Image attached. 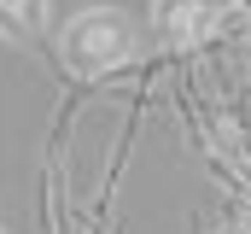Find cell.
I'll return each instance as SVG.
<instances>
[{
	"label": "cell",
	"mask_w": 251,
	"mask_h": 234,
	"mask_svg": "<svg viewBox=\"0 0 251 234\" xmlns=\"http://www.w3.org/2000/svg\"><path fill=\"white\" fill-rule=\"evenodd\" d=\"M64 53H70V64H82V70H111V64L128 58V24L117 18V12L100 6V12H88V18L70 24Z\"/></svg>",
	"instance_id": "6da1fadb"
},
{
	"label": "cell",
	"mask_w": 251,
	"mask_h": 234,
	"mask_svg": "<svg viewBox=\"0 0 251 234\" xmlns=\"http://www.w3.org/2000/svg\"><path fill=\"white\" fill-rule=\"evenodd\" d=\"M0 18L12 29H35L41 24V0H0Z\"/></svg>",
	"instance_id": "7a4b0ae2"
}]
</instances>
